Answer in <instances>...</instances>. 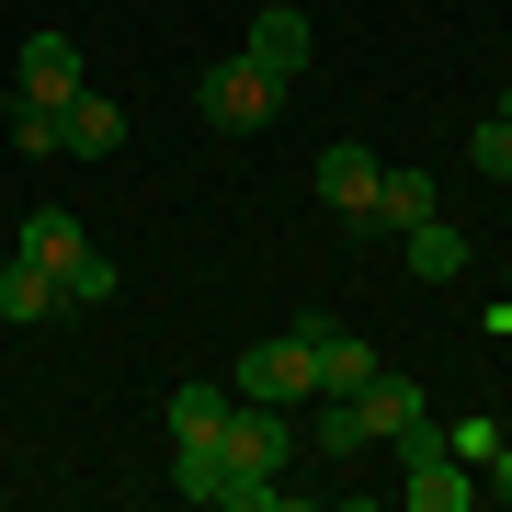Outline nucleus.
<instances>
[{
    "label": "nucleus",
    "instance_id": "nucleus-12",
    "mask_svg": "<svg viewBox=\"0 0 512 512\" xmlns=\"http://www.w3.org/2000/svg\"><path fill=\"white\" fill-rule=\"evenodd\" d=\"M410 274H421V285H444V274H467V228H444V217H421V228H410Z\"/></svg>",
    "mask_w": 512,
    "mask_h": 512
},
{
    "label": "nucleus",
    "instance_id": "nucleus-18",
    "mask_svg": "<svg viewBox=\"0 0 512 512\" xmlns=\"http://www.w3.org/2000/svg\"><path fill=\"white\" fill-rule=\"evenodd\" d=\"M490 490H501V501H512V456H490Z\"/></svg>",
    "mask_w": 512,
    "mask_h": 512
},
{
    "label": "nucleus",
    "instance_id": "nucleus-15",
    "mask_svg": "<svg viewBox=\"0 0 512 512\" xmlns=\"http://www.w3.org/2000/svg\"><path fill=\"white\" fill-rule=\"evenodd\" d=\"M12 148L23 160H57V103H12Z\"/></svg>",
    "mask_w": 512,
    "mask_h": 512
},
{
    "label": "nucleus",
    "instance_id": "nucleus-7",
    "mask_svg": "<svg viewBox=\"0 0 512 512\" xmlns=\"http://www.w3.org/2000/svg\"><path fill=\"white\" fill-rule=\"evenodd\" d=\"M57 308H69V296H57V274H46V262H0V319H12V330H35V319H57Z\"/></svg>",
    "mask_w": 512,
    "mask_h": 512
},
{
    "label": "nucleus",
    "instance_id": "nucleus-2",
    "mask_svg": "<svg viewBox=\"0 0 512 512\" xmlns=\"http://www.w3.org/2000/svg\"><path fill=\"white\" fill-rule=\"evenodd\" d=\"M239 399H319V353H308V330H274V342H251V353H239Z\"/></svg>",
    "mask_w": 512,
    "mask_h": 512
},
{
    "label": "nucleus",
    "instance_id": "nucleus-3",
    "mask_svg": "<svg viewBox=\"0 0 512 512\" xmlns=\"http://www.w3.org/2000/svg\"><path fill=\"white\" fill-rule=\"evenodd\" d=\"M57 148H69V160H114V148H126V103H103L92 80H80V92L57 103Z\"/></svg>",
    "mask_w": 512,
    "mask_h": 512
},
{
    "label": "nucleus",
    "instance_id": "nucleus-14",
    "mask_svg": "<svg viewBox=\"0 0 512 512\" xmlns=\"http://www.w3.org/2000/svg\"><path fill=\"white\" fill-rule=\"evenodd\" d=\"M57 296H69V308H103V296H114V262H103V251H80L69 274H57Z\"/></svg>",
    "mask_w": 512,
    "mask_h": 512
},
{
    "label": "nucleus",
    "instance_id": "nucleus-1",
    "mask_svg": "<svg viewBox=\"0 0 512 512\" xmlns=\"http://www.w3.org/2000/svg\"><path fill=\"white\" fill-rule=\"evenodd\" d=\"M194 103H205V126H217V137H251V126H274L285 80H274V69H251V57H217V69L194 80Z\"/></svg>",
    "mask_w": 512,
    "mask_h": 512
},
{
    "label": "nucleus",
    "instance_id": "nucleus-13",
    "mask_svg": "<svg viewBox=\"0 0 512 512\" xmlns=\"http://www.w3.org/2000/svg\"><path fill=\"white\" fill-rule=\"evenodd\" d=\"M228 399H239V387H171V444H217Z\"/></svg>",
    "mask_w": 512,
    "mask_h": 512
},
{
    "label": "nucleus",
    "instance_id": "nucleus-9",
    "mask_svg": "<svg viewBox=\"0 0 512 512\" xmlns=\"http://www.w3.org/2000/svg\"><path fill=\"white\" fill-rule=\"evenodd\" d=\"M319 205H342V217L376 205V160H365V148H319Z\"/></svg>",
    "mask_w": 512,
    "mask_h": 512
},
{
    "label": "nucleus",
    "instance_id": "nucleus-11",
    "mask_svg": "<svg viewBox=\"0 0 512 512\" xmlns=\"http://www.w3.org/2000/svg\"><path fill=\"white\" fill-rule=\"evenodd\" d=\"M80 251H92V239H80V217H57V205H35V217H23V262H46V274H69Z\"/></svg>",
    "mask_w": 512,
    "mask_h": 512
},
{
    "label": "nucleus",
    "instance_id": "nucleus-4",
    "mask_svg": "<svg viewBox=\"0 0 512 512\" xmlns=\"http://www.w3.org/2000/svg\"><path fill=\"white\" fill-rule=\"evenodd\" d=\"M296 330H308V353H319V399H353V387L376 376V353L353 342L342 319H296Z\"/></svg>",
    "mask_w": 512,
    "mask_h": 512
},
{
    "label": "nucleus",
    "instance_id": "nucleus-6",
    "mask_svg": "<svg viewBox=\"0 0 512 512\" xmlns=\"http://www.w3.org/2000/svg\"><path fill=\"white\" fill-rule=\"evenodd\" d=\"M12 80H23V103H69L80 92V46L69 35H23V69Z\"/></svg>",
    "mask_w": 512,
    "mask_h": 512
},
{
    "label": "nucleus",
    "instance_id": "nucleus-17",
    "mask_svg": "<svg viewBox=\"0 0 512 512\" xmlns=\"http://www.w3.org/2000/svg\"><path fill=\"white\" fill-rule=\"evenodd\" d=\"M319 456H365V421H353V399L319 410Z\"/></svg>",
    "mask_w": 512,
    "mask_h": 512
},
{
    "label": "nucleus",
    "instance_id": "nucleus-5",
    "mask_svg": "<svg viewBox=\"0 0 512 512\" xmlns=\"http://www.w3.org/2000/svg\"><path fill=\"white\" fill-rule=\"evenodd\" d=\"M239 57H251V69H274V80H296V69L319 57V35H308V12H285V0H274V12L251 23V46H239Z\"/></svg>",
    "mask_w": 512,
    "mask_h": 512
},
{
    "label": "nucleus",
    "instance_id": "nucleus-16",
    "mask_svg": "<svg viewBox=\"0 0 512 512\" xmlns=\"http://www.w3.org/2000/svg\"><path fill=\"white\" fill-rule=\"evenodd\" d=\"M467 171H490V183H512V126H501V114H490L478 137H467Z\"/></svg>",
    "mask_w": 512,
    "mask_h": 512
},
{
    "label": "nucleus",
    "instance_id": "nucleus-8",
    "mask_svg": "<svg viewBox=\"0 0 512 512\" xmlns=\"http://www.w3.org/2000/svg\"><path fill=\"white\" fill-rule=\"evenodd\" d=\"M421 217H433V171H376V205H365V228L410 239Z\"/></svg>",
    "mask_w": 512,
    "mask_h": 512
},
{
    "label": "nucleus",
    "instance_id": "nucleus-10",
    "mask_svg": "<svg viewBox=\"0 0 512 512\" xmlns=\"http://www.w3.org/2000/svg\"><path fill=\"white\" fill-rule=\"evenodd\" d=\"M467 490L478 478L456 467V444H444V456H410V512H467Z\"/></svg>",
    "mask_w": 512,
    "mask_h": 512
},
{
    "label": "nucleus",
    "instance_id": "nucleus-19",
    "mask_svg": "<svg viewBox=\"0 0 512 512\" xmlns=\"http://www.w3.org/2000/svg\"><path fill=\"white\" fill-rule=\"evenodd\" d=\"M501 126H512V92H501Z\"/></svg>",
    "mask_w": 512,
    "mask_h": 512
}]
</instances>
